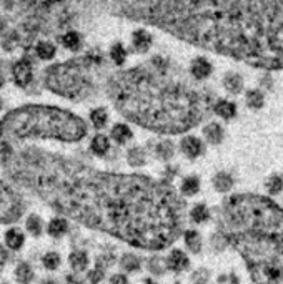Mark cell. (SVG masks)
<instances>
[{"mask_svg": "<svg viewBox=\"0 0 283 284\" xmlns=\"http://www.w3.org/2000/svg\"><path fill=\"white\" fill-rule=\"evenodd\" d=\"M7 166L12 176L53 208L134 246L162 250L182 228L177 195L148 178L93 171L35 152L12 153Z\"/></svg>", "mask_w": 283, "mask_h": 284, "instance_id": "obj_1", "label": "cell"}, {"mask_svg": "<svg viewBox=\"0 0 283 284\" xmlns=\"http://www.w3.org/2000/svg\"><path fill=\"white\" fill-rule=\"evenodd\" d=\"M218 233L242 255L255 284H283V208L273 199L262 195L228 198Z\"/></svg>", "mask_w": 283, "mask_h": 284, "instance_id": "obj_2", "label": "cell"}, {"mask_svg": "<svg viewBox=\"0 0 283 284\" xmlns=\"http://www.w3.org/2000/svg\"><path fill=\"white\" fill-rule=\"evenodd\" d=\"M117 108L130 120L164 133H182L203 118L207 101L178 85H162L145 72L132 70L113 85Z\"/></svg>", "mask_w": 283, "mask_h": 284, "instance_id": "obj_3", "label": "cell"}, {"mask_svg": "<svg viewBox=\"0 0 283 284\" xmlns=\"http://www.w3.org/2000/svg\"><path fill=\"white\" fill-rule=\"evenodd\" d=\"M0 133L14 138H57L77 141L85 136L87 126L75 115L52 106H23L0 122Z\"/></svg>", "mask_w": 283, "mask_h": 284, "instance_id": "obj_4", "label": "cell"}, {"mask_svg": "<svg viewBox=\"0 0 283 284\" xmlns=\"http://www.w3.org/2000/svg\"><path fill=\"white\" fill-rule=\"evenodd\" d=\"M85 68V60L52 66L47 75V85L58 95L69 96V98H80L90 90V82L83 74Z\"/></svg>", "mask_w": 283, "mask_h": 284, "instance_id": "obj_5", "label": "cell"}, {"mask_svg": "<svg viewBox=\"0 0 283 284\" xmlns=\"http://www.w3.org/2000/svg\"><path fill=\"white\" fill-rule=\"evenodd\" d=\"M20 201L12 190H9L4 183H0V221L9 223L17 220L20 215Z\"/></svg>", "mask_w": 283, "mask_h": 284, "instance_id": "obj_6", "label": "cell"}, {"mask_svg": "<svg viewBox=\"0 0 283 284\" xmlns=\"http://www.w3.org/2000/svg\"><path fill=\"white\" fill-rule=\"evenodd\" d=\"M12 75H14V82L19 87H27L30 82H32L34 77V66L32 62L27 58H22L20 62H17L14 65V70H12Z\"/></svg>", "mask_w": 283, "mask_h": 284, "instance_id": "obj_7", "label": "cell"}, {"mask_svg": "<svg viewBox=\"0 0 283 284\" xmlns=\"http://www.w3.org/2000/svg\"><path fill=\"white\" fill-rule=\"evenodd\" d=\"M212 72H213V66L205 57H197V58L192 60L190 74L195 80H205V78H208L210 75H212Z\"/></svg>", "mask_w": 283, "mask_h": 284, "instance_id": "obj_8", "label": "cell"}, {"mask_svg": "<svg viewBox=\"0 0 283 284\" xmlns=\"http://www.w3.org/2000/svg\"><path fill=\"white\" fill-rule=\"evenodd\" d=\"M243 87H245V82L242 75L237 74V72H227L224 77V88L228 93H232V95L242 93Z\"/></svg>", "mask_w": 283, "mask_h": 284, "instance_id": "obj_9", "label": "cell"}, {"mask_svg": "<svg viewBox=\"0 0 283 284\" xmlns=\"http://www.w3.org/2000/svg\"><path fill=\"white\" fill-rule=\"evenodd\" d=\"M180 147H182V152L188 158H197L203 152V143L197 136H185L182 143H180Z\"/></svg>", "mask_w": 283, "mask_h": 284, "instance_id": "obj_10", "label": "cell"}, {"mask_svg": "<svg viewBox=\"0 0 283 284\" xmlns=\"http://www.w3.org/2000/svg\"><path fill=\"white\" fill-rule=\"evenodd\" d=\"M213 112L224 120H232L237 117V105L228 100H218L213 105Z\"/></svg>", "mask_w": 283, "mask_h": 284, "instance_id": "obj_11", "label": "cell"}, {"mask_svg": "<svg viewBox=\"0 0 283 284\" xmlns=\"http://www.w3.org/2000/svg\"><path fill=\"white\" fill-rule=\"evenodd\" d=\"M132 45H134V48L138 52V53H145L150 45H152V37H150V33L145 32L143 28L137 30V32H134V40H132Z\"/></svg>", "mask_w": 283, "mask_h": 284, "instance_id": "obj_12", "label": "cell"}, {"mask_svg": "<svg viewBox=\"0 0 283 284\" xmlns=\"http://www.w3.org/2000/svg\"><path fill=\"white\" fill-rule=\"evenodd\" d=\"M203 136L207 138V141L208 143H212V145H218L224 141V136H225V131L224 128L218 125V123H208L205 128H203Z\"/></svg>", "mask_w": 283, "mask_h": 284, "instance_id": "obj_13", "label": "cell"}, {"mask_svg": "<svg viewBox=\"0 0 283 284\" xmlns=\"http://www.w3.org/2000/svg\"><path fill=\"white\" fill-rule=\"evenodd\" d=\"M245 103L250 110H262L265 105V95L262 90L251 88L245 93Z\"/></svg>", "mask_w": 283, "mask_h": 284, "instance_id": "obj_14", "label": "cell"}, {"mask_svg": "<svg viewBox=\"0 0 283 284\" xmlns=\"http://www.w3.org/2000/svg\"><path fill=\"white\" fill-rule=\"evenodd\" d=\"M167 266L172 271H183V269L188 268V258L185 256L183 251L175 250V251H172L170 258H168Z\"/></svg>", "mask_w": 283, "mask_h": 284, "instance_id": "obj_15", "label": "cell"}, {"mask_svg": "<svg viewBox=\"0 0 283 284\" xmlns=\"http://www.w3.org/2000/svg\"><path fill=\"white\" fill-rule=\"evenodd\" d=\"M213 186H215V190L220 193L230 191L233 188V178L228 173H218V174H215V178H213Z\"/></svg>", "mask_w": 283, "mask_h": 284, "instance_id": "obj_16", "label": "cell"}, {"mask_svg": "<svg viewBox=\"0 0 283 284\" xmlns=\"http://www.w3.org/2000/svg\"><path fill=\"white\" fill-rule=\"evenodd\" d=\"M35 52L42 60H50L55 57V45L50 44V42H39L37 47H35Z\"/></svg>", "mask_w": 283, "mask_h": 284, "instance_id": "obj_17", "label": "cell"}, {"mask_svg": "<svg viewBox=\"0 0 283 284\" xmlns=\"http://www.w3.org/2000/svg\"><path fill=\"white\" fill-rule=\"evenodd\" d=\"M62 42H64V47L69 48V50H72V52H78V50H80L82 39H80V35H78L77 32L65 33L64 37H62Z\"/></svg>", "mask_w": 283, "mask_h": 284, "instance_id": "obj_18", "label": "cell"}, {"mask_svg": "<svg viewBox=\"0 0 283 284\" xmlns=\"http://www.w3.org/2000/svg\"><path fill=\"white\" fill-rule=\"evenodd\" d=\"M112 138H115V141H118V143H125V141H129L132 138V130L129 128L127 125L118 123V125L113 126Z\"/></svg>", "mask_w": 283, "mask_h": 284, "instance_id": "obj_19", "label": "cell"}, {"mask_svg": "<svg viewBox=\"0 0 283 284\" xmlns=\"http://www.w3.org/2000/svg\"><path fill=\"white\" fill-rule=\"evenodd\" d=\"M5 243H7L12 250H19L23 244V234L19 229H10V231H7V234H5Z\"/></svg>", "mask_w": 283, "mask_h": 284, "instance_id": "obj_20", "label": "cell"}, {"mask_svg": "<svg viewBox=\"0 0 283 284\" xmlns=\"http://www.w3.org/2000/svg\"><path fill=\"white\" fill-rule=\"evenodd\" d=\"M67 228H69L67 220L57 218V220H53V221L50 223V225H49V233L52 234V236L60 238V236H64V234H65V231H67Z\"/></svg>", "mask_w": 283, "mask_h": 284, "instance_id": "obj_21", "label": "cell"}, {"mask_svg": "<svg viewBox=\"0 0 283 284\" xmlns=\"http://www.w3.org/2000/svg\"><path fill=\"white\" fill-rule=\"evenodd\" d=\"M185 241H186V246L190 247L194 253H200L202 250V239H200V234L194 229H190V231H186L185 234Z\"/></svg>", "mask_w": 283, "mask_h": 284, "instance_id": "obj_22", "label": "cell"}, {"mask_svg": "<svg viewBox=\"0 0 283 284\" xmlns=\"http://www.w3.org/2000/svg\"><path fill=\"white\" fill-rule=\"evenodd\" d=\"M108 147H110V143H108V138L104 135H97L92 140V150H93V153H97L99 156L105 155Z\"/></svg>", "mask_w": 283, "mask_h": 284, "instance_id": "obj_23", "label": "cell"}, {"mask_svg": "<svg viewBox=\"0 0 283 284\" xmlns=\"http://www.w3.org/2000/svg\"><path fill=\"white\" fill-rule=\"evenodd\" d=\"M267 190L270 195H278L283 191V176L281 174H272L267 181Z\"/></svg>", "mask_w": 283, "mask_h": 284, "instance_id": "obj_24", "label": "cell"}, {"mask_svg": "<svg viewBox=\"0 0 283 284\" xmlns=\"http://www.w3.org/2000/svg\"><path fill=\"white\" fill-rule=\"evenodd\" d=\"M190 218L194 220L195 223H203V221H207L210 218V213H208V209L205 204H197V206L190 211Z\"/></svg>", "mask_w": 283, "mask_h": 284, "instance_id": "obj_25", "label": "cell"}, {"mask_svg": "<svg viewBox=\"0 0 283 284\" xmlns=\"http://www.w3.org/2000/svg\"><path fill=\"white\" fill-rule=\"evenodd\" d=\"M198 190H200V181H198V178H195V176L186 178L182 183V191L185 193V195H188V196L198 193Z\"/></svg>", "mask_w": 283, "mask_h": 284, "instance_id": "obj_26", "label": "cell"}, {"mask_svg": "<svg viewBox=\"0 0 283 284\" xmlns=\"http://www.w3.org/2000/svg\"><path fill=\"white\" fill-rule=\"evenodd\" d=\"M110 57L112 60L115 62V65H123L125 58H127V52H125V48L122 44H113L112 50H110Z\"/></svg>", "mask_w": 283, "mask_h": 284, "instance_id": "obj_27", "label": "cell"}, {"mask_svg": "<svg viewBox=\"0 0 283 284\" xmlns=\"http://www.w3.org/2000/svg\"><path fill=\"white\" fill-rule=\"evenodd\" d=\"M90 118H92V123L97 126V128H104L108 115H107L105 108H97V110H93L92 113H90Z\"/></svg>", "mask_w": 283, "mask_h": 284, "instance_id": "obj_28", "label": "cell"}, {"mask_svg": "<svg viewBox=\"0 0 283 284\" xmlns=\"http://www.w3.org/2000/svg\"><path fill=\"white\" fill-rule=\"evenodd\" d=\"M87 263H88V259H87L85 253H74V255L70 256V264H72V268H74L75 271L85 269Z\"/></svg>", "mask_w": 283, "mask_h": 284, "instance_id": "obj_29", "label": "cell"}, {"mask_svg": "<svg viewBox=\"0 0 283 284\" xmlns=\"http://www.w3.org/2000/svg\"><path fill=\"white\" fill-rule=\"evenodd\" d=\"M15 277H17V281H19V282L27 284L28 281H32L34 273H32V269H30V266H28V264H20L19 268H17Z\"/></svg>", "mask_w": 283, "mask_h": 284, "instance_id": "obj_30", "label": "cell"}, {"mask_svg": "<svg viewBox=\"0 0 283 284\" xmlns=\"http://www.w3.org/2000/svg\"><path fill=\"white\" fill-rule=\"evenodd\" d=\"M27 229L34 234V236L40 234V231H42V223H40V220L37 218V216H30V218L27 220Z\"/></svg>", "mask_w": 283, "mask_h": 284, "instance_id": "obj_31", "label": "cell"}, {"mask_svg": "<svg viewBox=\"0 0 283 284\" xmlns=\"http://www.w3.org/2000/svg\"><path fill=\"white\" fill-rule=\"evenodd\" d=\"M58 264H60V258L55 253H49V255L44 258V266L47 269H55Z\"/></svg>", "mask_w": 283, "mask_h": 284, "instance_id": "obj_32", "label": "cell"}, {"mask_svg": "<svg viewBox=\"0 0 283 284\" xmlns=\"http://www.w3.org/2000/svg\"><path fill=\"white\" fill-rule=\"evenodd\" d=\"M12 153H14V150L10 148V145L5 141H0V160L4 163H7L10 160Z\"/></svg>", "mask_w": 283, "mask_h": 284, "instance_id": "obj_33", "label": "cell"}, {"mask_svg": "<svg viewBox=\"0 0 283 284\" xmlns=\"http://www.w3.org/2000/svg\"><path fill=\"white\" fill-rule=\"evenodd\" d=\"M159 153L160 156H164V158H170L173 155V145L170 141H164L159 145Z\"/></svg>", "mask_w": 283, "mask_h": 284, "instance_id": "obj_34", "label": "cell"}, {"mask_svg": "<svg viewBox=\"0 0 283 284\" xmlns=\"http://www.w3.org/2000/svg\"><path fill=\"white\" fill-rule=\"evenodd\" d=\"M260 87L263 90H272L273 87V78L270 74H265L263 77H260Z\"/></svg>", "mask_w": 283, "mask_h": 284, "instance_id": "obj_35", "label": "cell"}, {"mask_svg": "<svg viewBox=\"0 0 283 284\" xmlns=\"http://www.w3.org/2000/svg\"><path fill=\"white\" fill-rule=\"evenodd\" d=\"M218 284H240V281H238V277L235 274H227V276L220 277Z\"/></svg>", "mask_w": 283, "mask_h": 284, "instance_id": "obj_36", "label": "cell"}, {"mask_svg": "<svg viewBox=\"0 0 283 284\" xmlns=\"http://www.w3.org/2000/svg\"><path fill=\"white\" fill-rule=\"evenodd\" d=\"M110 284H127V277L122 276V274H117V276L112 277Z\"/></svg>", "mask_w": 283, "mask_h": 284, "instance_id": "obj_37", "label": "cell"}, {"mask_svg": "<svg viewBox=\"0 0 283 284\" xmlns=\"http://www.w3.org/2000/svg\"><path fill=\"white\" fill-rule=\"evenodd\" d=\"M4 85V70H2V63H0V87Z\"/></svg>", "mask_w": 283, "mask_h": 284, "instance_id": "obj_38", "label": "cell"}, {"mask_svg": "<svg viewBox=\"0 0 283 284\" xmlns=\"http://www.w3.org/2000/svg\"><path fill=\"white\" fill-rule=\"evenodd\" d=\"M4 28V20H2V17H0V30Z\"/></svg>", "mask_w": 283, "mask_h": 284, "instance_id": "obj_39", "label": "cell"}, {"mask_svg": "<svg viewBox=\"0 0 283 284\" xmlns=\"http://www.w3.org/2000/svg\"><path fill=\"white\" fill-rule=\"evenodd\" d=\"M147 284H153V282H147Z\"/></svg>", "mask_w": 283, "mask_h": 284, "instance_id": "obj_40", "label": "cell"}]
</instances>
